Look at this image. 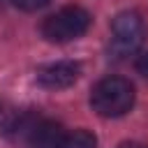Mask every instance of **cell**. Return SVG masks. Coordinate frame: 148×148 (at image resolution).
Returning a JSON list of instances; mask_svg holds the SVG:
<instances>
[{"instance_id": "6da1fadb", "label": "cell", "mask_w": 148, "mask_h": 148, "mask_svg": "<svg viewBox=\"0 0 148 148\" xmlns=\"http://www.w3.org/2000/svg\"><path fill=\"white\" fill-rule=\"evenodd\" d=\"M90 106L102 118H120L134 106V86L123 76H106L92 86Z\"/></svg>"}, {"instance_id": "7a4b0ae2", "label": "cell", "mask_w": 148, "mask_h": 148, "mask_svg": "<svg viewBox=\"0 0 148 148\" xmlns=\"http://www.w3.org/2000/svg\"><path fill=\"white\" fill-rule=\"evenodd\" d=\"M90 21L92 18L83 7L67 5V7H62L56 14L44 18L42 35L53 44H65V42H72V39L86 35V30L90 28Z\"/></svg>"}, {"instance_id": "3957f363", "label": "cell", "mask_w": 148, "mask_h": 148, "mask_svg": "<svg viewBox=\"0 0 148 148\" xmlns=\"http://www.w3.org/2000/svg\"><path fill=\"white\" fill-rule=\"evenodd\" d=\"M143 37H146V28L141 16L136 12H120L111 23L109 53L116 60H123L139 51V46L143 44Z\"/></svg>"}, {"instance_id": "277c9868", "label": "cell", "mask_w": 148, "mask_h": 148, "mask_svg": "<svg viewBox=\"0 0 148 148\" xmlns=\"http://www.w3.org/2000/svg\"><path fill=\"white\" fill-rule=\"evenodd\" d=\"M81 74V65L74 60H58L49 62L37 69V83L46 90H62L69 88Z\"/></svg>"}, {"instance_id": "5b68a950", "label": "cell", "mask_w": 148, "mask_h": 148, "mask_svg": "<svg viewBox=\"0 0 148 148\" xmlns=\"http://www.w3.org/2000/svg\"><path fill=\"white\" fill-rule=\"evenodd\" d=\"M62 141H65V130L58 123L44 120V118L37 120V125L25 139L28 148H60Z\"/></svg>"}, {"instance_id": "8992f818", "label": "cell", "mask_w": 148, "mask_h": 148, "mask_svg": "<svg viewBox=\"0 0 148 148\" xmlns=\"http://www.w3.org/2000/svg\"><path fill=\"white\" fill-rule=\"evenodd\" d=\"M60 148H97V139L88 130H74L72 134H65Z\"/></svg>"}, {"instance_id": "52a82bcc", "label": "cell", "mask_w": 148, "mask_h": 148, "mask_svg": "<svg viewBox=\"0 0 148 148\" xmlns=\"http://www.w3.org/2000/svg\"><path fill=\"white\" fill-rule=\"evenodd\" d=\"M18 9H23V12H37V9H42V7H46L51 0H12Z\"/></svg>"}, {"instance_id": "ba28073f", "label": "cell", "mask_w": 148, "mask_h": 148, "mask_svg": "<svg viewBox=\"0 0 148 148\" xmlns=\"http://www.w3.org/2000/svg\"><path fill=\"white\" fill-rule=\"evenodd\" d=\"M136 72H139L143 79H148V53H143V56L136 60Z\"/></svg>"}, {"instance_id": "9c48e42d", "label": "cell", "mask_w": 148, "mask_h": 148, "mask_svg": "<svg viewBox=\"0 0 148 148\" xmlns=\"http://www.w3.org/2000/svg\"><path fill=\"white\" fill-rule=\"evenodd\" d=\"M118 148H146L143 143H136V141H125V143H120Z\"/></svg>"}, {"instance_id": "30bf717a", "label": "cell", "mask_w": 148, "mask_h": 148, "mask_svg": "<svg viewBox=\"0 0 148 148\" xmlns=\"http://www.w3.org/2000/svg\"><path fill=\"white\" fill-rule=\"evenodd\" d=\"M0 7H2V0H0Z\"/></svg>"}]
</instances>
